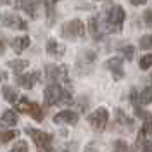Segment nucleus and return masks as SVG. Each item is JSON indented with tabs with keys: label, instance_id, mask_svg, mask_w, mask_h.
<instances>
[{
	"label": "nucleus",
	"instance_id": "1",
	"mask_svg": "<svg viewBox=\"0 0 152 152\" xmlns=\"http://www.w3.org/2000/svg\"><path fill=\"white\" fill-rule=\"evenodd\" d=\"M43 100H45L47 107L56 104H69L71 102V94L67 90H64L59 83H50L43 92Z\"/></svg>",
	"mask_w": 152,
	"mask_h": 152
},
{
	"label": "nucleus",
	"instance_id": "2",
	"mask_svg": "<svg viewBox=\"0 0 152 152\" xmlns=\"http://www.w3.org/2000/svg\"><path fill=\"white\" fill-rule=\"evenodd\" d=\"M124 10L121 5H114L105 14V29L111 33H119L124 23Z\"/></svg>",
	"mask_w": 152,
	"mask_h": 152
},
{
	"label": "nucleus",
	"instance_id": "3",
	"mask_svg": "<svg viewBox=\"0 0 152 152\" xmlns=\"http://www.w3.org/2000/svg\"><path fill=\"white\" fill-rule=\"evenodd\" d=\"M24 132L31 137V140L35 142L38 152H56L54 145H52V135L42 130H35V128H26Z\"/></svg>",
	"mask_w": 152,
	"mask_h": 152
},
{
	"label": "nucleus",
	"instance_id": "4",
	"mask_svg": "<svg viewBox=\"0 0 152 152\" xmlns=\"http://www.w3.org/2000/svg\"><path fill=\"white\" fill-rule=\"evenodd\" d=\"M14 111L29 114V116H31L33 119H37V121H42V119H43V111H42V107H40L37 102H29L28 99H24V97L16 102Z\"/></svg>",
	"mask_w": 152,
	"mask_h": 152
},
{
	"label": "nucleus",
	"instance_id": "5",
	"mask_svg": "<svg viewBox=\"0 0 152 152\" xmlns=\"http://www.w3.org/2000/svg\"><path fill=\"white\" fill-rule=\"evenodd\" d=\"M61 33H62L64 38H69V40L81 38L85 35V24H83V21H80V19H73V21H69V23H66V24L62 26Z\"/></svg>",
	"mask_w": 152,
	"mask_h": 152
},
{
	"label": "nucleus",
	"instance_id": "6",
	"mask_svg": "<svg viewBox=\"0 0 152 152\" xmlns=\"http://www.w3.org/2000/svg\"><path fill=\"white\" fill-rule=\"evenodd\" d=\"M107 121H109V113H107V109L105 107H99L97 111L88 116V123L90 126L97 130V132H104L105 126H107Z\"/></svg>",
	"mask_w": 152,
	"mask_h": 152
},
{
	"label": "nucleus",
	"instance_id": "7",
	"mask_svg": "<svg viewBox=\"0 0 152 152\" xmlns=\"http://www.w3.org/2000/svg\"><path fill=\"white\" fill-rule=\"evenodd\" d=\"M0 24H2L4 28H10V29H21V31L28 29L26 21H23L19 16L10 14V12H4V14H0Z\"/></svg>",
	"mask_w": 152,
	"mask_h": 152
},
{
	"label": "nucleus",
	"instance_id": "8",
	"mask_svg": "<svg viewBox=\"0 0 152 152\" xmlns=\"http://www.w3.org/2000/svg\"><path fill=\"white\" fill-rule=\"evenodd\" d=\"M45 76L52 83H57V81L67 83V69L64 66H47L45 67Z\"/></svg>",
	"mask_w": 152,
	"mask_h": 152
},
{
	"label": "nucleus",
	"instance_id": "9",
	"mask_svg": "<svg viewBox=\"0 0 152 152\" xmlns=\"http://www.w3.org/2000/svg\"><path fill=\"white\" fill-rule=\"evenodd\" d=\"M40 80V73L38 71H33V73H24V75H16V83H18L21 88H33L35 83Z\"/></svg>",
	"mask_w": 152,
	"mask_h": 152
},
{
	"label": "nucleus",
	"instance_id": "10",
	"mask_svg": "<svg viewBox=\"0 0 152 152\" xmlns=\"http://www.w3.org/2000/svg\"><path fill=\"white\" fill-rule=\"evenodd\" d=\"M80 119V116L75 111H61L54 116V123L56 124H76Z\"/></svg>",
	"mask_w": 152,
	"mask_h": 152
},
{
	"label": "nucleus",
	"instance_id": "11",
	"mask_svg": "<svg viewBox=\"0 0 152 152\" xmlns=\"http://www.w3.org/2000/svg\"><path fill=\"white\" fill-rule=\"evenodd\" d=\"M105 67L113 73L114 80H121L124 75L123 71V59L121 57H113V59H109L107 62H105Z\"/></svg>",
	"mask_w": 152,
	"mask_h": 152
},
{
	"label": "nucleus",
	"instance_id": "12",
	"mask_svg": "<svg viewBox=\"0 0 152 152\" xmlns=\"http://www.w3.org/2000/svg\"><path fill=\"white\" fill-rule=\"evenodd\" d=\"M45 48H47V54L52 57H62L64 52H66V47L62 43H59L57 40H52V38L47 42V47Z\"/></svg>",
	"mask_w": 152,
	"mask_h": 152
},
{
	"label": "nucleus",
	"instance_id": "13",
	"mask_svg": "<svg viewBox=\"0 0 152 152\" xmlns=\"http://www.w3.org/2000/svg\"><path fill=\"white\" fill-rule=\"evenodd\" d=\"M29 43H31V40H29V37H16L12 42H10V45H12V48L18 52V54H21V52H24L26 48L29 47Z\"/></svg>",
	"mask_w": 152,
	"mask_h": 152
},
{
	"label": "nucleus",
	"instance_id": "14",
	"mask_svg": "<svg viewBox=\"0 0 152 152\" xmlns=\"http://www.w3.org/2000/svg\"><path fill=\"white\" fill-rule=\"evenodd\" d=\"M21 9L24 10L31 19H37L38 0H23V2H21Z\"/></svg>",
	"mask_w": 152,
	"mask_h": 152
},
{
	"label": "nucleus",
	"instance_id": "15",
	"mask_svg": "<svg viewBox=\"0 0 152 152\" xmlns=\"http://www.w3.org/2000/svg\"><path fill=\"white\" fill-rule=\"evenodd\" d=\"M7 66H9L14 73L21 75V73L29 66V62L28 61H24V59H14V61H9V62H7Z\"/></svg>",
	"mask_w": 152,
	"mask_h": 152
},
{
	"label": "nucleus",
	"instance_id": "16",
	"mask_svg": "<svg viewBox=\"0 0 152 152\" xmlns=\"http://www.w3.org/2000/svg\"><path fill=\"white\" fill-rule=\"evenodd\" d=\"M95 61V52H92V50H85L81 56H80V59H78V69L81 66H90L92 62Z\"/></svg>",
	"mask_w": 152,
	"mask_h": 152
},
{
	"label": "nucleus",
	"instance_id": "17",
	"mask_svg": "<svg viewBox=\"0 0 152 152\" xmlns=\"http://www.w3.org/2000/svg\"><path fill=\"white\" fill-rule=\"evenodd\" d=\"M2 94H4V99L7 100V102H10V104H16L18 102V92L12 88V86H9V85H5L4 88H2Z\"/></svg>",
	"mask_w": 152,
	"mask_h": 152
},
{
	"label": "nucleus",
	"instance_id": "18",
	"mask_svg": "<svg viewBox=\"0 0 152 152\" xmlns=\"http://www.w3.org/2000/svg\"><path fill=\"white\" fill-rule=\"evenodd\" d=\"M0 121L5 126H14V124H18V114L14 113V111H5V113L2 114Z\"/></svg>",
	"mask_w": 152,
	"mask_h": 152
},
{
	"label": "nucleus",
	"instance_id": "19",
	"mask_svg": "<svg viewBox=\"0 0 152 152\" xmlns=\"http://www.w3.org/2000/svg\"><path fill=\"white\" fill-rule=\"evenodd\" d=\"M88 28H90V33H92V37H94L95 40H100V38H102V33H100V29H99V18H90Z\"/></svg>",
	"mask_w": 152,
	"mask_h": 152
},
{
	"label": "nucleus",
	"instance_id": "20",
	"mask_svg": "<svg viewBox=\"0 0 152 152\" xmlns=\"http://www.w3.org/2000/svg\"><path fill=\"white\" fill-rule=\"evenodd\" d=\"M138 100H140V104L147 105L152 102V86H147V88H143L140 95H138Z\"/></svg>",
	"mask_w": 152,
	"mask_h": 152
},
{
	"label": "nucleus",
	"instance_id": "21",
	"mask_svg": "<svg viewBox=\"0 0 152 152\" xmlns=\"http://www.w3.org/2000/svg\"><path fill=\"white\" fill-rule=\"evenodd\" d=\"M18 135H19V133L16 132V130H7V132H2V133H0V142H2V143H7V142H10V140H14Z\"/></svg>",
	"mask_w": 152,
	"mask_h": 152
},
{
	"label": "nucleus",
	"instance_id": "22",
	"mask_svg": "<svg viewBox=\"0 0 152 152\" xmlns=\"http://www.w3.org/2000/svg\"><path fill=\"white\" fill-rule=\"evenodd\" d=\"M45 2V9H47V21L48 24H52V21H54V0H43Z\"/></svg>",
	"mask_w": 152,
	"mask_h": 152
},
{
	"label": "nucleus",
	"instance_id": "23",
	"mask_svg": "<svg viewBox=\"0 0 152 152\" xmlns=\"http://www.w3.org/2000/svg\"><path fill=\"white\" fill-rule=\"evenodd\" d=\"M152 66V54H145L143 57H140V69H149Z\"/></svg>",
	"mask_w": 152,
	"mask_h": 152
},
{
	"label": "nucleus",
	"instance_id": "24",
	"mask_svg": "<svg viewBox=\"0 0 152 152\" xmlns=\"http://www.w3.org/2000/svg\"><path fill=\"white\" fill-rule=\"evenodd\" d=\"M10 152H28V143L24 142V140H19V142L10 149Z\"/></svg>",
	"mask_w": 152,
	"mask_h": 152
},
{
	"label": "nucleus",
	"instance_id": "25",
	"mask_svg": "<svg viewBox=\"0 0 152 152\" xmlns=\"http://www.w3.org/2000/svg\"><path fill=\"white\" fill-rule=\"evenodd\" d=\"M114 152H128V143L124 140H116L114 142Z\"/></svg>",
	"mask_w": 152,
	"mask_h": 152
},
{
	"label": "nucleus",
	"instance_id": "26",
	"mask_svg": "<svg viewBox=\"0 0 152 152\" xmlns=\"http://www.w3.org/2000/svg\"><path fill=\"white\" fill-rule=\"evenodd\" d=\"M140 47L142 48H152V35H145L140 38Z\"/></svg>",
	"mask_w": 152,
	"mask_h": 152
},
{
	"label": "nucleus",
	"instance_id": "27",
	"mask_svg": "<svg viewBox=\"0 0 152 152\" xmlns=\"http://www.w3.org/2000/svg\"><path fill=\"white\" fill-rule=\"evenodd\" d=\"M121 52H123V56L128 59V61H132L133 59V54H135V48L132 47V45H128V47H123L121 48Z\"/></svg>",
	"mask_w": 152,
	"mask_h": 152
},
{
	"label": "nucleus",
	"instance_id": "28",
	"mask_svg": "<svg viewBox=\"0 0 152 152\" xmlns=\"http://www.w3.org/2000/svg\"><path fill=\"white\" fill-rule=\"evenodd\" d=\"M116 114H118V119H119L121 123H124V124H132V119H130V118H126V116L123 114V111H121V109H118V111H116Z\"/></svg>",
	"mask_w": 152,
	"mask_h": 152
},
{
	"label": "nucleus",
	"instance_id": "29",
	"mask_svg": "<svg viewBox=\"0 0 152 152\" xmlns=\"http://www.w3.org/2000/svg\"><path fill=\"white\" fill-rule=\"evenodd\" d=\"M143 19H145V24L152 28V10H145L143 12Z\"/></svg>",
	"mask_w": 152,
	"mask_h": 152
},
{
	"label": "nucleus",
	"instance_id": "30",
	"mask_svg": "<svg viewBox=\"0 0 152 152\" xmlns=\"http://www.w3.org/2000/svg\"><path fill=\"white\" fill-rule=\"evenodd\" d=\"M142 145H143V147H142L143 152H152V142H151V140H145Z\"/></svg>",
	"mask_w": 152,
	"mask_h": 152
},
{
	"label": "nucleus",
	"instance_id": "31",
	"mask_svg": "<svg viewBox=\"0 0 152 152\" xmlns=\"http://www.w3.org/2000/svg\"><path fill=\"white\" fill-rule=\"evenodd\" d=\"M0 4H5V5H12V7H16V5H18V0H0Z\"/></svg>",
	"mask_w": 152,
	"mask_h": 152
},
{
	"label": "nucleus",
	"instance_id": "32",
	"mask_svg": "<svg viewBox=\"0 0 152 152\" xmlns=\"http://www.w3.org/2000/svg\"><path fill=\"white\" fill-rule=\"evenodd\" d=\"M133 5H143V4H147V0H130Z\"/></svg>",
	"mask_w": 152,
	"mask_h": 152
},
{
	"label": "nucleus",
	"instance_id": "33",
	"mask_svg": "<svg viewBox=\"0 0 152 152\" xmlns=\"http://www.w3.org/2000/svg\"><path fill=\"white\" fill-rule=\"evenodd\" d=\"M4 52H5V45H4V42L0 40V56H4Z\"/></svg>",
	"mask_w": 152,
	"mask_h": 152
},
{
	"label": "nucleus",
	"instance_id": "34",
	"mask_svg": "<svg viewBox=\"0 0 152 152\" xmlns=\"http://www.w3.org/2000/svg\"><path fill=\"white\" fill-rule=\"evenodd\" d=\"M4 80H7V73L2 71V73H0V81H4Z\"/></svg>",
	"mask_w": 152,
	"mask_h": 152
},
{
	"label": "nucleus",
	"instance_id": "35",
	"mask_svg": "<svg viewBox=\"0 0 152 152\" xmlns=\"http://www.w3.org/2000/svg\"><path fill=\"white\" fill-rule=\"evenodd\" d=\"M54 2H61V0H54Z\"/></svg>",
	"mask_w": 152,
	"mask_h": 152
},
{
	"label": "nucleus",
	"instance_id": "36",
	"mask_svg": "<svg viewBox=\"0 0 152 152\" xmlns=\"http://www.w3.org/2000/svg\"><path fill=\"white\" fill-rule=\"evenodd\" d=\"M151 135H152V132H151Z\"/></svg>",
	"mask_w": 152,
	"mask_h": 152
}]
</instances>
